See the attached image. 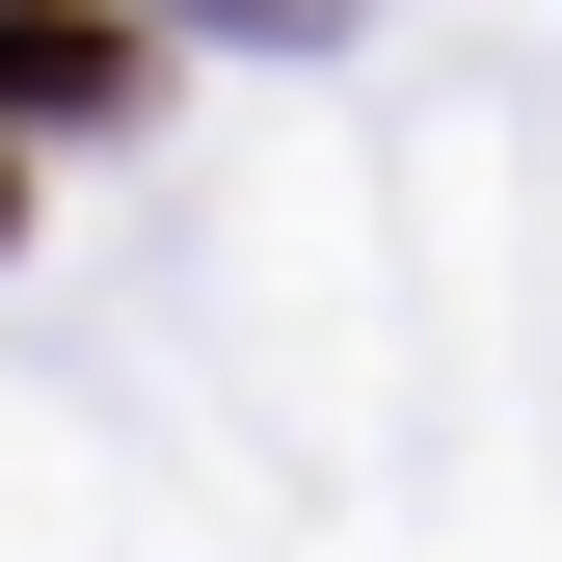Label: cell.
Returning <instances> with one entry per match:
<instances>
[{
    "label": "cell",
    "mask_w": 562,
    "mask_h": 562,
    "mask_svg": "<svg viewBox=\"0 0 562 562\" xmlns=\"http://www.w3.org/2000/svg\"><path fill=\"white\" fill-rule=\"evenodd\" d=\"M134 81H161V54H134L108 0H0V108H54V134H108Z\"/></svg>",
    "instance_id": "cell-1"
}]
</instances>
